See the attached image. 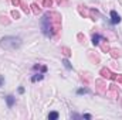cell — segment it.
<instances>
[{"instance_id":"6da1fadb","label":"cell","mask_w":122,"mask_h":120,"mask_svg":"<svg viewBox=\"0 0 122 120\" xmlns=\"http://www.w3.org/2000/svg\"><path fill=\"white\" fill-rule=\"evenodd\" d=\"M53 17H54V13L47 11L41 17V21H40L43 34L48 38L56 37V34L60 30V17H58V14H56V18H53Z\"/></svg>"},{"instance_id":"7a4b0ae2","label":"cell","mask_w":122,"mask_h":120,"mask_svg":"<svg viewBox=\"0 0 122 120\" xmlns=\"http://www.w3.org/2000/svg\"><path fill=\"white\" fill-rule=\"evenodd\" d=\"M23 41L20 37H14V35H4L0 38V47L6 51H16L21 47Z\"/></svg>"},{"instance_id":"3957f363","label":"cell","mask_w":122,"mask_h":120,"mask_svg":"<svg viewBox=\"0 0 122 120\" xmlns=\"http://www.w3.org/2000/svg\"><path fill=\"white\" fill-rule=\"evenodd\" d=\"M121 23V16L115 11V10H112L111 11V24L112 26H117V24H119Z\"/></svg>"},{"instance_id":"277c9868","label":"cell","mask_w":122,"mask_h":120,"mask_svg":"<svg viewBox=\"0 0 122 120\" xmlns=\"http://www.w3.org/2000/svg\"><path fill=\"white\" fill-rule=\"evenodd\" d=\"M4 100H6V103H7V107H13L14 103H16V97H14L13 95H7V96L4 97Z\"/></svg>"},{"instance_id":"5b68a950","label":"cell","mask_w":122,"mask_h":120,"mask_svg":"<svg viewBox=\"0 0 122 120\" xmlns=\"http://www.w3.org/2000/svg\"><path fill=\"white\" fill-rule=\"evenodd\" d=\"M101 75L104 76V78H108V79H115V76L111 74V71L109 69H107V68H102L101 69Z\"/></svg>"},{"instance_id":"8992f818","label":"cell","mask_w":122,"mask_h":120,"mask_svg":"<svg viewBox=\"0 0 122 120\" xmlns=\"http://www.w3.org/2000/svg\"><path fill=\"white\" fill-rule=\"evenodd\" d=\"M99 40H105V38H104V37H102L101 34L95 32V34L92 35V44H94V45H99V42H101Z\"/></svg>"},{"instance_id":"52a82bcc","label":"cell","mask_w":122,"mask_h":120,"mask_svg":"<svg viewBox=\"0 0 122 120\" xmlns=\"http://www.w3.org/2000/svg\"><path fill=\"white\" fill-rule=\"evenodd\" d=\"M43 79H44V74L43 72H38L34 76H31V82H37V81H43Z\"/></svg>"},{"instance_id":"ba28073f","label":"cell","mask_w":122,"mask_h":120,"mask_svg":"<svg viewBox=\"0 0 122 120\" xmlns=\"http://www.w3.org/2000/svg\"><path fill=\"white\" fill-rule=\"evenodd\" d=\"M58 116H60L58 112H50V113H48V119L50 120H57L58 119Z\"/></svg>"},{"instance_id":"9c48e42d","label":"cell","mask_w":122,"mask_h":120,"mask_svg":"<svg viewBox=\"0 0 122 120\" xmlns=\"http://www.w3.org/2000/svg\"><path fill=\"white\" fill-rule=\"evenodd\" d=\"M62 64H64V66H65L68 71H72V65H71V62L67 60V58H65V60H62Z\"/></svg>"},{"instance_id":"30bf717a","label":"cell","mask_w":122,"mask_h":120,"mask_svg":"<svg viewBox=\"0 0 122 120\" xmlns=\"http://www.w3.org/2000/svg\"><path fill=\"white\" fill-rule=\"evenodd\" d=\"M84 93H90V89L88 88H80L77 90V95H84Z\"/></svg>"},{"instance_id":"8fae6325","label":"cell","mask_w":122,"mask_h":120,"mask_svg":"<svg viewBox=\"0 0 122 120\" xmlns=\"http://www.w3.org/2000/svg\"><path fill=\"white\" fill-rule=\"evenodd\" d=\"M43 4H44V7H51L53 0H43Z\"/></svg>"},{"instance_id":"7c38bea8","label":"cell","mask_w":122,"mask_h":120,"mask_svg":"<svg viewBox=\"0 0 122 120\" xmlns=\"http://www.w3.org/2000/svg\"><path fill=\"white\" fill-rule=\"evenodd\" d=\"M81 117H82V119H87V120H91L92 119V116L90 115V113H84V115H81Z\"/></svg>"},{"instance_id":"4fadbf2b","label":"cell","mask_w":122,"mask_h":120,"mask_svg":"<svg viewBox=\"0 0 122 120\" xmlns=\"http://www.w3.org/2000/svg\"><path fill=\"white\" fill-rule=\"evenodd\" d=\"M71 117H72V119H80V117H81V115H77V113H71Z\"/></svg>"},{"instance_id":"5bb4252c","label":"cell","mask_w":122,"mask_h":120,"mask_svg":"<svg viewBox=\"0 0 122 120\" xmlns=\"http://www.w3.org/2000/svg\"><path fill=\"white\" fill-rule=\"evenodd\" d=\"M62 51H64V54H65V55H70V54H71V52H70V50H68V48H65V47L62 48Z\"/></svg>"},{"instance_id":"9a60e30c","label":"cell","mask_w":122,"mask_h":120,"mask_svg":"<svg viewBox=\"0 0 122 120\" xmlns=\"http://www.w3.org/2000/svg\"><path fill=\"white\" fill-rule=\"evenodd\" d=\"M11 16L16 17V18H19V13H17V11H11Z\"/></svg>"},{"instance_id":"2e32d148","label":"cell","mask_w":122,"mask_h":120,"mask_svg":"<svg viewBox=\"0 0 122 120\" xmlns=\"http://www.w3.org/2000/svg\"><path fill=\"white\" fill-rule=\"evenodd\" d=\"M11 1H13V4H16V6L21 4V1H20V0H11Z\"/></svg>"},{"instance_id":"e0dca14e","label":"cell","mask_w":122,"mask_h":120,"mask_svg":"<svg viewBox=\"0 0 122 120\" xmlns=\"http://www.w3.org/2000/svg\"><path fill=\"white\" fill-rule=\"evenodd\" d=\"M19 93H24V88H23V86L19 88Z\"/></svg>"},{"instance_id":"ac0fdd59","label":"cell","mask_w":122,"mask_h":120,"mask_svg":"<svg viewBox=\"0 0 122 120\" xmlns=\"http://www.w3.org/2000/svg\"><path fill=\"white\" fill-rule=\"evenodd\" d=\"M3 82H4V78H3V76H0V86L3 85Z\"/></svg>"}]
</instances>
